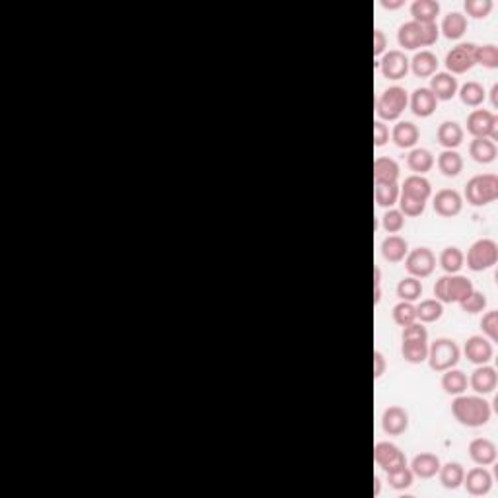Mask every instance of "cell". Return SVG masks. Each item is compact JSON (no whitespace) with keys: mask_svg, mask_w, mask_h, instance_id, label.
Instances as JSON below:
<instances>
[{"mask_svg":"<svg viewBox=\"0 0 498 498\" xmlns=\"http://www.w3.org/2000/svg\"><path fill=\"white\" fill-rule=\"evenodd\" d=\"M497 370L492 366H487V364H481L479 368L473 370L471 374V380H469V385L471 389L475 391L477 396H488L497 389Z\"/></svg>","mask_w":498,"mask_h":498,"instance_id":"16","label":"cell"},{"mask_svg":"<svg viewBox=\"0 0 498 498\" xmlns=\"http://www.w3.org/2000/svg\"><path fill=\"white\" fill-rule=\"evenodd\" d=\"M453 419L467 429L485 426L490 420V403L481 396H455L452 403Z\"/></svg>","mask_w":498,"mask_h":498,"instance_id":"1","label":"cell"},{"mask_svg":"<svg viewBox=\"0 0 498 498\" xmlns=\"http://www.w3.org/2000/svg\"><path fill=\"white\" fill-rule=\"evenodd\" d=\"M391 316H393V321H396L397 325L405 327V325H411V323L417 321V307L413 306V302H403L401 300L399 304L393 306Z\"/></svg>","mask_w":498,"mask_h":498,"instance_id":"42","label":"cell"},{"mask_svg":"<svg viewBox=\"0 0 498 498\" xmlns=\"http://www.w3.org/2000/svg\"><path fill=\"white\" fill-rule=\"evenodd\" d=\"M409 103H411L413 113L417 115V117H422V119L431 117L436 111V107H438V100H436V96L429 88H417L411 94V102Z\"/></svg>","mask_w":498,"mask_h":498,"instance_id":"19","label":"cell"},{"mask_svg":"<svg viewBox=\"0 0 498 498\" xmlns=\"http://www.w3.org/2000/svg\"><path fill=\"white\" fill-rule=\"evenodd\" d=\"M469 457L473 459V464L487 467L497 462V446L495 442L488 438H475L469 442Z\"/></svg>","mask_w":498,"mask_h":498,"instance_id":"18","label":"cell"},{"mask_svg":"<svg viewBox=\"0 0 498 498\" xmlns=\"http://www.w3.org/2000/svg\"><path fill=\"white\" fill-rule=\"evenodd\" d=\"M465 263L464 251L459 248H446L440 253V267L448 274H457Z\"/></svg>","mask_w":498,"mask_h":498,"instance_id":"38","label":"cell"},{"mask_svg":"<svg viewBox=\"0 0 498 498\" xmlns=\"http://www.w3.org/2000/svg\"><path fill=\"white\" fill-rule=\"evenodd\" d=\"M409 170L415 171V175H424L434 168V156L426 148H413L407 156Z\"/></svg>","mask_w":498,"mask_h":498,"instance_id":"29","label":"cell"},{"mask_svg":"<svg viewBox=\"0 0 498 498\" xmlns=\"http://www.w3.org/2000/svg\"><path fill=\"white\" fill-rule=\"evenodd\" d=\"M469 156L477 164H490L497 158V144L490 138H473L469 144Z\"/></svg>","mask_w":498,"mask_h":498,"instance_id":"28","label":"cell"},{"mask_svg":"<svg viewBox=\"0 0 498 498\" xmlns=\"http://www.w3.org/2000/svg\"><path fill=\"white\" fill-rule=\"evenodd\" d=\"M385 372V358L382 351H374V380H380Z\"/></svg>","mask_w":498,"mask_h":498,"instance_id":"53","label":"cell"},{"mask_svg":"<svg viewBox=\"0 0 498 498\" xmlns=\"http://www.w3.org/2000/svg\"><path fill=\"white\" fill-rule=\"evenodd\" d=\"M438 477H440L442 487L450 488V490H455V488L462 487L465 471H464V467H462V464H457V462H448L446 465H440Z\"/></svg>","mask_w":498,"mask_h":498,"instance_id":"30","label":"cell"},{"mask_svg":"<svg viewBox=\"0 0 498 498\" xmlns=\"http://www.w3.org/2000/svg\"><path fill=\"white\" fill-rule=\"evenodd\" d=\"M399 164L396 160L380 156L374 160V183H397Z\"/></svg>","mask_w":498,"mask_h":498,"instance_id":"26","label":"cell"},{"mask_svg":"<svg viewBox=\"0 0 498 498\" xmlns=\"http://www.w3.org/2000/svg\"><path fill=\"white\" fill-rule=\"evenodd\" d=\"M438 170L446 177H457L464 170V158L455 150H444L438 154Z\"/></svg>","mask_w":498,"mask_h":498,"instance_id":"33","label":"cell"},{"mask_svg":"<svg viewBox=\"0 0 498 498\" xmlns=\"http://www.w3.org/2000/svg\"><path fill=\"white\" fill-rule=\"evenodd\" d=\"M481 329L490 340L498 339V312H487L481 319Z\"/></svg>","mask_w":498,"mask_h":498,"instance_id":"49","label":"cell"},{"mask_svg":"<svg viewBox=\"0 0 498 498\" xmlns=\"http://www.w3.org/2000/svg\"><path fill=\"white\" fill-rule=\"evenodd\" d=\"M405 267L411 272V277L424 279V277H431L436 269V257L429 248L411 249L405 257Z\"/></svg>","mask_w":498,"mask_h":498,"instance_id":"9","label":"cell"},{"mask_svg":"<svg viewBox=\"0 0 498 498\" xmlns=\"http://www.w3.org/2000/svg\"><path fill=\"white\" fill-rule=\"evenodd\" d=\"M475 63L477 65H483V67H487V68H497L498 67V47L492 45V43H487V45H477Z\"/></svg>","mask_w":498,"mask_h":498,"instance_id":"43","label":"cell"},{"mask_svg":"<svg viewBox=\"0 0 498 498\" xmlns=\"http://www.w3.org/2000/svg\"><path fill=\"white\" fill-rule=\"evenodd\" d=\"M467 492L471 497H485L490 487H492V475L488 473L485 467H473L471 471H467V475L464 477V483H462Z\"/></svg>","mask_w":498,"mask_h":498,"instance_id":"15","label":"cell"},{"mask_svg":"<svg viewBox=\"0 0 498 498\" xmlns=\"http://www.w3.org/2000/svg\"><path fill=\"white\" fill-rule=\"evenodd\" d=\"M382 6L389 8V10H396L399 6H403V0H382Z\"/></svg>","mask_w":498,"mask_h":498,"instance_id":"54","label":"cell"},{"mask_svg":"<svg viewBox=\"0 0 498 498\" xmlns=\"http://www.w3.org/2000/svg\"><path fill=\"white\" fill-rule=\"evenodd\" d=\"M492 10L490 0H465V12L473 18H487Z\"/></svg>","mask_w":498,"mask_h":498,"instance_id":"47","label":"cell"},{"mask_svg":"<svg viewBox=\"0 0 498 498\" xmlns=\"http://www.w3.org/2000/svg\"><path fill=\"white\" fill-rule=\"evenodd\" d=\"M419 127L411 121H399L391 131V138L399 148H413L419 142Z\"/></svg>","mask_w":498,"mask_h":498,"instance_id":"22","label":"cell"},{"mask_svg":"<svg viewBox=\"0 0 498 498\" xmlns=\"http://www.w3.org/2000/svg\"><path fill=\"white\" fill-rule=\"evenodd\" d=\"M432 206L436 215L444 216V218H452L457 216L464 208V199L455 189H440L432 199Z\"/></svg>","mask_w":498,"mask_h":498,"instance_id":"11","label":"cell"},{"mask_svg":"<svg viewBox=\"0 0 498 498\" xmlns=\"http://www.w3.org/2000/svg\"><path fill=\"white\" fill-rule=\"evenodd\" d=\"M490 103H492V107L497 109L498 107V84L492 86V90H490Z\"/></svg>","mask_w":498,"mask_h":498,"instance_id":"55","label":"cell"},{"mask_svg":"<svg viewBox=\"0 0 498 498\" xmlns=\"http://www.w3.org/2000/svg\"><path fill=\"white\" fill-rule=\"evenodd\" d=\"M465 199L473 206H485L498 199V177L495 173L473 175L465 185Z\"/></svg>","mask_w":498,"mask_h":498,"instance_id":"3","label":"cell"},{"mask_svg":"<svg viewBox=\"0 0 498 498\" xmlns=\"http://www.w3.org/2000/svg\"><path fill=\"white\" fill-rule=\"evenodd\" d=\"M389 140V129L382 121H374V147H384Z\"/></svg>","mask_w":498,"mask_h":498,"instance_id":"51","label":"cell"},{"mask_svg":"<svg viewBox=\"0 0 498 498\" xmlns=\"http://www.w3.org/2000/svg\"><path fill=\"white\" fill-rule=\"evenodd\" d=\"M382 226H384L385 232L397 234L405 226V216L399 208H389V210H385L384 218H382Z\"/></svg>","mask_w":498,"mask_h":498,"instance_id":"45","label":"cell"},{"mask_svg":"<svg viewBox=\"0 0 498 498\" xmlns=\"http://www.w3.org/2000/svg\"><path fill=\"white\" fill-rule=\"evenodd\" d=\"M387 47V37L382 30H374V57H382Z\"/></svg>","mask_w":498,"mask_h":498,"instance_id":"52","label":"cell"},{"mask_svg":"<svg viewBox=\"0 0 498 498\" xmlns=\"http://www.w3.org/2000/svg\"><path fill=\"white\" fill-rule=\"evenodd\" d=\"M498 261V246L495 239L481 238L475 243H471V248L467 251V267L471 271L481 272L487 271L490 267H495Z\"/></svg>","mask_w":498,"mask_h":498,"instance_id":"6","label":"cell"},{"mask_svg":"<svg viewBox=\"0 0 498 498\" xmlns=\"http://www.w3.org/2000/svg\"><path fill=\"white\" fill-rule=\"evenodd\" d=\"M382 429L387 436H401L409 429V413L399 405H391L382 415Z\"/></svg>","mask_w":498,"mask_h":498,"instance_id":"13","label":"cell"},{"mask_svg":"<svg viewBox=\"0 0 498 498\" xmlns=\"http://www.w3.org/2000/svg\"><path fill=\"white\" fill-rule=\"evenodd\" d=\"M475 43H459L452 47V51H448L446 55V68L450 74H464L467 70L475 67Z\"/></svg>","mask_w":498,"mask_h":498,"instance_id":"8","label":"cell"},{"mask_svg":"<svg viewBox=\"0 0 498 498\" xmlns=\"http://www.w3.org/2000/svg\"><path fill=\"white\" fill-rule=\"evenodd\" d=\"M467 133L473 138L498 140V117L488 109H473L467 115Z\"/></svg>","mask_w":498,"mask_h":498,"instance_id":"7","label":"cell"},{"mask_svg":"<svg viewBox=\"0 0 498 498\" xmlns=\"http://www.w3.org/2000/svg\"><path fill=\"white\" fill-rule=\"evenodd\" d=\"M464 352L465 356H467V360L477 364V366L487 364L492 358V354H495L490 340L485 339L483 335H473V337H469V339L465 340Z\"/></svg>","mask_w":498,"mask_h":498,"instance_id":"14","label":"cell"},{"mask_svg":"<svg viewBox=\"0 0 498 498\" xmlns=\"http://www.w3.org/2000/svg\"><path fill=\"white\" fill-rule=\"evenodd\" d=\"M459 306H462L465 314H481L487 307V296H485V292L473 290L464 302H459Z\"/></svg>","mask_w":498,"mask_h":498,"instance_id":"46","label":"cell"},{"mask_svg":"<svg viewBox=\"0 0 498 498\" xmlns=\"http://www.w3.org/2000/svg\"><path fill=\"white\" fill-rule=\"evenodd\" d=\"M409 67L413 68L415 76L431 78L438 70V58L432 51H419V53H415V57L409 61Z\"/></svg>","mask_w":498,"mask_h":498,"instance_id":"21","label":"cell"},{"mask_svg":"<svg viewBox=\"0 0 498 498\" xmlns=\"http://www.w3.org/2000/svg\"><path fill=\"white\" fill-rule=\"evenodd\" d=\"M429 366L434 372H446L450 368H455V364L459 362V347L452 339H436L429 347Z\"/></svg>","mask_w":498,"mask_h":498,"instance_id":"5","label":"cell"},{"mask_svg":"<svg viewBox=\"0 0 498 498\" xmlns=\"http://www.w3.org/2000/svg\"><path fill=\"white\" fill-rule=\"evenodd\" d=\"M401 195H407L413 199H419V201H429V197L432 195V185L431 182L424 177V175H409L407 180L401 185Z\"/></svg>","mask_w":498,"mask_h":498,"instance_id":"23","label":"cell"},{"mask_svg":"<svg viewBox=\"0 0 498 498\" xmlns=\"http://www.w3.org/2000/svg\"><path fill=\"white\" fill-rule=\"evenodd\" d=\"M399 185L397 183H374V199L378 206L391 208L399 201Z\"/></svg>","mask_w":498,"mask_h":498,"instance_id":"35","label":"cell"},{"mask_svg":"<svg viewBox=\"0 0 498 498\" xmlns=\"http://www.w3.org/2000/svg\"><path fill=\"white\" fill-rule=\"evenodd\" d=\"M401 354L411 364L424 362L429 356V345H426V340H403Z\"/></svg>","mask_w":498,"mask_h":498,"instance_id":"37","label":"cell"},{"mask_svg":"<svg viewBox=\"0 0 498 498\" xmlns=\"http://www.w3.org/2000/svg\"><path fill=\"white\" fill-rule=\"evenodd\" d=\"M465 30H467V18L462 12H450L448 16H444L442 32L448 39H452V41L459 39L465 34Z\"/></svg>","mask_w":498,"mask_h":498,"instance_id":"32","label":"cell"},{"mask_svg":"<svg viewBox=\"0 0 498 498\" xmlns=\"http://www.w3.org/2000/svg\"><path fill=\"white\" fill-rule=\"evenodd\" d=\"M401 339L403 340H429V331L422 323H411V325H405L403 327V333H401Z\"/></svg>","mask_w":498,"mask_h":498,"instance_id":"50","label":"cell"},{"mask_svg":"<svg viewBox=\"0 0 498 498\" xmlns=\"http://www.w3.org/2000/svg\"><path fill=\"white\" fill-rule=\"evenodd\" d=\"M374 462L387 473V471H391V469L407 465V457H405V453L401 452L393 442H378V444L374 446Z\"/></svg>","mask_w":498,"mask_h":498,"instance_id":"10","label":"cell"},{"mask_svg":"<svg viewBox=\"0 0 498 498\" xmlns=\"http://www.w3.org/2000/svg\"><path fill=\"white\" fill-rule=\"evenodd\" d=\"M429 90L436 96L438 102H450L453 96L457 94L459 86H457V78L450 74V72H436L431 76V86Z\"/></svg>","mask_w":498,"mask_h":498,"instance_id":"17","label":"cell"},{"mask_svg":"<svg viewBox=\"0 0 498 498\" xmlns=\"http://www.w3.org/2000/svg\"><path fill=\"white\" fill-rule=\"evenodd\" d=\"M397 41L399 45L407 51H417L420 45V32H419V23L417 22H405L399 25L397 30Z\"/></svg>","mask_w":498,"mask_h":498,"instance_id":"34","label":"cell"},{"mask_svg":"<svg viewBox=\"0 0 498 498\" xmlns=\"http://www.w3.org/2000/svg\"><path fill=\"white\" fill-rule=\"evenodd\" d=\"M440 457L431 452L417 453L411 462V471L413 475L420 477V479H432L438 475L440 471Z\"/></svg>","mask_w":498,"mask_h":498,"instance_id":"20","label":"cell"},{"mask_svg":"<svg viewBox=\"0 0 498 498\" xmlns=\"http://www.w3.org/2000/svg\"><path fill=\"white\" fill-rule=\"evenodd\" d=\"M475 290L473 283L464 274H444L434 284V296L442 304H459Z\"/></svg>","mask_w":498,"mask_h":498,"instance_id":"2","label":"cell"},{"mask_svg":"<svg viewBox=\"0 0 498 498\" xmlns=\"http://www.w3.org/2000/svg\"><path fill=\"white\" fill-rule=\"evenodd\" d=\"M409 96L405 88L401 86H389L387 90L382 91V96L378 98L376 103V113L384 121H396L401 117V113L407 109Z\"/></svg>","mask_w":498,"mask_h":498,"instance_id":"4","label":"cell"},{"mask_svg":"<svg viewBox=\"0 0 498 498\" xmlns=\"http://www.w3.org/2000/svg\"><path fill=\"white\" fill-rule=\"evenodd\" d=\"M440 14V4L436 0H415L411 4L413 22L431 23L436 22V16Z\"/></svg>","mask_w":498,"mask_h":498,"instance_id":"27","label":"cell"},{"mask_svg":"<svg viewBox=\"0 0 498 498\" xmlns=\"http://www.w3.org/2000/svg\"><path fill=\"white\" fill-rule=\"evenodd\" d=\"M419 32H420V45L429 47V45H432V43H436V41H438L440 28L436 25V22L419 23Z\"/></svg>","mask_w":498,"mask_h":498,"instance_id":"48","label":"cell"},{"mask_svg":"<svg viewBox=\"0 0 498 498\" xmlns=\"http://www.w3.org/2000/svg\"><path fill=\"white\" fill-rule=\"evenodd\" d=\"M380 70L387 80H401L407 76L409 58L403 51H387L380 61Z\"/></svg>","mask_w":498,"mask_h":498,"instance_id":"12","label":"cell"},{"mask_svg":"<svg viewBox=\"0 0 498 498\" xmlns=\"http://www.w3.org/2000/svg\"><path fill=\"white\" fill-rule=\"evenodd\" d=\"M397 296L403 302H417L422 296V283L415 277H405L397 284Z\"/></svg>","mask_w":498,"mask_h":498,"instance_id":"39","label":"cell"},{"mask_svg":"<svg viewBox=\"0 0 498 498\" xmlns=\"http://www.w3.org/2000/svg\"><path fill=\"white\" fill-rule=\"evenodd\" d=\"M409 253V243L407 239L397 236V234H391L382 241V255H384L385 261L389 263H399L407 257Z\"/></svg>","mask_w":498,"mask_h":498,"instance_id":"24","label":"cell"},{"mask_svg":"<svg viewBox=\"0 0 498 498\" xmlns=\"http://www.w3.org/2000/svg\"><path fill=\"white\" fill-rule=\"evenodd\" d=\"M436 138L446 150H453L464 142V129L455 121H444L436 131Z\"/></svg>","mask_w":498,"mask_h":498,"instance_id":"25","label":"cell"},{"mask_svg":"<svg viewBox=\"0 0 498 498\" xmlns=\"http://www.w3.org/2000/svg\"><path fill=\"white\" fill-rule=\"evenodd\" d=\"M374 483H376V488H374V495L378 497V495H380V479H378V477H374Z\"/></svg>","mask_w":498,"mask_h":498,"instance_id":"56","label":"cell"},{"mask_svg":"<svg viewBox=\"0 0 498 498\" xmlns=\"http://www.w3.org/2000/svg\"><path fill=\"white\" fill-rule=\"evenodd\" d=\"M397 203H399V210L403 213V216H411V218L422 215V213H424V206H426L424 201L413 199V197L401 195V193H399V201H397Z\"/></svg>","mask_w":498,"mask_h":498,"instance_id":"44","label":"cell"},{"mask_svg":"<svg viewBox=\"0 0 498 498\" xmlns=\"http://www.w3.org/2000/svg\"><path fill=\"white\" fill-rule=\"evenodd\" d=\"M485 98H487V91L475 80L465 82L464 86L459 88V100L467 107H479L481 103L485 102Z\"/></svg>","mask_w":498,"mask_h":498,"instance_id":"36","label":"cell"},{"mask_svg":"<svg viewBox=\"0 0 498 498\" xmlns=\"http://www.w3.org/2000/svg\"><path fill=\"white\" fill-rule=\"evenodd\" d=\"M440 384L442 389H444L446 393H450V396H462V393H465V389H467L469 380H467V376H465L462 370L450 368V370L444 372Z\"/></svg>","mask_w":498,"mask_h":498,"instance_id":"31","label":"cell"},{"mask_svg":"<svg viewBox=\"0 0 498 498\" xmlns=\"http://www.w3.org/2000/svg\"><path fill=\"white\" fill-rule=\"evenodd\" d=\"M413 479H415V475H413L411 467H407V465L387 471V483H389V487L396 488V490H405V488L411 487Z\"/></svg>","mask_w":498,"mask_h":498,"instance_id":"41","label":"cell"},{"mask_svg":"<svg viewBox=\"0 0 498 498\" xmlns=\"http://www.w3.org/2000/svg\"><path fill=\"white\" fill-rule=\"evenodd\" d=\"M417 307V319H420L422 323H434L438 321L444 314V306L442 302H438L436 298H429V300H422Z\"/></svg>","mask_w":498,"mask_h":498,"instance_id":"40","label":"cell"}]
</instances>
